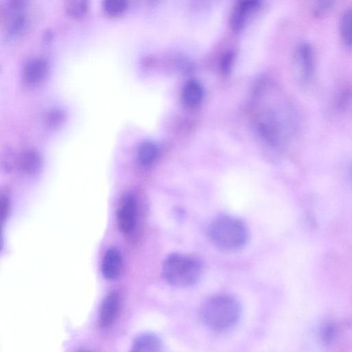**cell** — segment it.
I'll return each instance as SVG.
<instances>
[{
  "mask_svg": "<svg viewBox=\"0 0 352 352\" xmlns=\"http://www.w3.org/2000/svg\"><path fill=\"white\" fill-rule=\"evenodd\" d=\"M208 236L217 248L235 251L243 248L249 239L246 224L241 219L229 215L215 218L208 225Z\"/></svg>",
  "mask_w": 352,
  "mask_h": 352,
  "instance_id": "cell-2",
  "label": "cell"
},
{
  "mask_svg": "<svg viewBox=\"0 0 352 352\" xmlns=\"http://www.w3.org/2000/svg\"><path fill=\"white\" fill-rule=\"evenodd\" d=\"M202 96V87L197 81L191 80L186 82L182 91V99L187 107H194L198 105Z\"/></svg>",
  "mask_w": 352,
  "mask_h": 352,
  "instance_id": "cell-12",
  "label": "cell"
},
{
  "mask_svg": "<svg viewBox=\"0 0 352 352\" xmlns=\"http://www.w3.org/2000/svg\"><path fill=\"white\" fill-rule=\"evenodd\" d=\"M234 60V53L231 50L224 52L219 58V68L223 74H228Z\"/></svg>",
  "mask_w": 352,
  "mask_h": 352,
  "instance_id": "cell-19",
  "label": "cell"
},
{
  "mask_svg": "<svg viewBox=\"0 0 352 352\" xmlns=\"http://www.w3.org/2000/svg\"><path fill=\"white\" fill-rule=\"evenodd\" d=\"M335 0H313L312 11L316 16L327 14L333 6Z\"/></svg>",
  "mask_w": 352,
  "mask_h": 352,
  "instance_id": "cell-20",
  "label": "cell"
},
{
  "mask_svg": "<svg viewBox=\"0 0 352 352\" xmlns=\"http://www.w3.org/2000/svg\"><path fill=\"white\" fill-rule=\"evenodd\" d=\"M53 38V33L51 30H48L44 34V41L45 43H50L51 40Z\"/></svg>",
  "mask_w": 352,
  "mask_h": 352,
  "instance_id": "cell-23",
  "label": "cell"
},
{
  "mask_svg": "<svg viewBox=\"0 0 352 352\" xmlns=\"http://www.w3.org/2000/svg\"><path fill=\"white\" fill-rule=\"evenodd\" d=\"M120 297L116 292H111L103 298L98 313V321L103 329L110 327L116 320L120 309Z\"/></svg>",
  "mask_w": 352,
  "mask_h": 352,
  "instance_id": "cell-7",
  "label": "cell"
},
{
  "mask_svg": "<svg viewBox=\"0 0 352 352\" xmlns=\"http://www.w3.org/2000/svg\"><path fill=\"white\" fill-rule=\"evenodd\" d=\"M63 119V113L58 109H51L44 113L43 123L46 128L54 129L56 128Z\"/></svg>",
  "mask_w": 352,
  "mask_h": 352,
  "instance_id": "cell-18",
  "label": "cell"
},
{
  "mask_svg": "<svg viewBox=\"0 0 352 352\" xmlns=\"http://www.w3.org/2000/svg\"><path fill=\"white\" fill-rule=\"evenodd\" d=\"M262 4V0H240L233 8L229 25L234 32H240L246 25L250 17Z\"/></svg>",
  "mask_w": 352,
  "mask_h": 352,
  "instance_id": "cell-5",
  "label": "cell"
},
{
  "mask_svg": "<svg viewBox=\"0 0 352 352\" xmlns=\"http://www.w3.org/2000/svg\"><path fill=\"white\" fill-rule=\"evenodd\" d=\"M122 257L120 252L116 248L108 249L102 258L101 272L107 280L117 278L122 271Z\"/></svg>",
  "mask_w": 352,
  "mask_h": 352,
  "instance_id": "cell-9",
  "label": "cell"
},
{
  "mask_svg": "<svg viewBox=\"0 0 352 352\" xmlns=\"http://www.w3.org/2000/svg\"><path fill=\"white\" fill-rule=\"evenodd\" d=\"M138 220V206L135 198L130 195H126L122 199L118 213V226L124 234L131 232L136 225Z\"/></svg>",
  "mask_w": 352,
  "mask_h": 352,
  "instance_id": "cell-6",
  "label": "cell"
},
{
  "mask_svg": "<svg viewBox=\"0 0 352 352\" xmlns=\"http://www.w3.org/2000/svg\"><path fill=\"white\" fill-rule=\"evenodd\" d=\"M162 349L161 339L151 333H143L137 336L131 345V350L136 352H157Z\"/></svg>",
  "mask_w": 352,
  "mask_h": 352,
  "instance_id": "cell-11",
  "label": "cell"
},
{
  "mask_svg": "<svg viewBox=\"0 0 352 352\" xmlns=\"http://www.w3.org/2000/svg\"><path fill=\"white\" fill-rule=\"evenodd\" d=\"M340 335V327L338 324L333 321L324 322L319 331V337L321 342L326 345H331L334 343Z\"/></svg>",
  "mask_w": 352,
  "mask_h": 352,
  "instance_id": "cell-15",
  "label": "cell"
},
{
  "mask_svg": "<svg viewBox=\"0 0 352 352\" xmlns=\"http://www.w3.org/2000/svg\"><path fill=\"white\" fill-rule=\"evenodd\" d=\"M144 2L150 7L158 6L162 0H143Z\"/></svg>",
  "mask_w": 352,
  "mask_h": 352,
  "instance_id": "cell-24",
  "label": "cell"
},
{
  "mask_svg": "<svg viewBox=\"0 0 352 352\" xmlns=\"http://www.w3.org/2000/svg\"><path fill=\"white\" fill-rule=\"evenodd\" d=\"M18 165L22 173L29 176L38 173L42 168L40 153L32 148L23 151L18 160Z\"/></svg>",
  "mask_w": 352,
  "mask_h": 352,
  "instance_id": "cell-10",
  "label": "cell"
},
{
  "mask_svg": "<svg viewBox=\"0 0 352 352\" xmlns=\"http://www.w3.org/2000/svg\"><path fill=\"white\" fill-rule=\"evenodd\" d=\"M340 33L344 45L351 46V12L348 10L342 15L339 24Z\"/></svg>",
  "mask_w": 352,
  "mask_h": 352,
  "instance_id": "cell-16",
  "label": "cell"
},
{
  "mask_svg": "<svg viewBox=\"0 0 352 352\" xmlns=\"http://www.w3.org/2000/svg\"><path fill=\"white\" fill-rule=\"evenodd\" d=\"M162 273L165 280L170 285L188 287L199 280L202 274V265L195 257L173 253L164 260Z\"/></svg>",
  "mask_w": 352,
  "mask_h": 352,
  "instance_id": "cell-3",
  "label": "cell"
},
{
  "mask_svg": "<svg viewBox=\"0 0 352 352\" xmlns=\"http://www.w3.org/2000/svg\"><path fill=\"white\" fill-rule=\"evenodd\" d=\"M294 58L300 76L305 80L309 79L314 70V53L311 46L306 42L299 43L294 50Z\"/></svg>",
  "mask_w": 352,
  "mask_h": 352,
  "instance_id": "cell-8",
  "label": "cell"
},
{
  "mask_svg": "<svg viewBox=\"0 0 352 352\" xmlns=\"http://www.w3.org/2000/svg\"><path fill=\"white\" fill-rule=\"evenodd\" d=\"M89 0H64L66 14L74 19L84 16L89 7Z\"/></svg>",
  "mask_w": 352,
  "mask_h": 352,
  "instance_id": "cell-13",
  "label": "cell"
},
{
  "mask_svg": "<svg viewBox=\"0 0 352 352\" xmlns=\"http://www.w3.org/2000/svg\"><path fill=\"white\" fill-rule=\"evenodd\" d=\"M201 318L210 329L222 331L231 329L239 320L241 307L230 294L215 295L207 300L201 308Z\"/></svg>",
  "mask_w": 352,
  "mask_h": 352,
  "instance_id": "cell-1",
  "label": "cell"
},
{
  "mask_svg": "<svg viewBox=\"0 0 352 352\" xmlns=\"http://www.w3.org/2000/svg\"><path fill=\"white\" fill-rule=\"evenodd\" d=\"M49 69V63L45 58L34 57L29 59L25 63L22 71L23 84L28 87L41 85L47 78Z\"/></svg>",
  "mask_w": 352,
  "mask_h": 352,
  "instance_id": "cell-4",
  "label": "cell"
},
{
  "mask_svg": "<svg viewBox=\"0 0 352 352\" xmlns=\"http://www.w3.org/2000/svg\"><path fill=\"white\" fill-rule=\"evenodd\" d=\"M3 167L5 169L11 170L12 167L13 160L12 159V155L10 153H7L5 155L3 159L2 160Z\"/></svg>",
  "mask_w": 352,
  "mask_h": 352,
  "instance_id": "cell-22",
  "label": "cell"
},
{
  "mask_svg": "<svg viewBox=\"0 0 352 352\" xmlns=\"http://www.w3.org/2000/svg\"><path fill=\"white\" fill-rule=\"evenodd\" d=\"M2 243H3V240H2V233H1V227H0V250L2 248Z\"/></svg>",
  "mask_w": 352,
  "mask_h": 352,
  "instance_id": "cell-25",
  "label": "cell"
},
{
  "mask_svg": "<svg viewBox=\"0 0 352 352\" xmlns=\"http://www.w3.org/2000/svg\"><path fill=\"white\" fill-rule=\"evenodd\" d=\"M128 7V0H102V8L106 16L117 18L122 16Z\"/></svg>",
  "mask_w": 352,
  "mask_h": 352,
  "instance_id": "cell-14",
  "label": "cell"
},
{
  "mask_svg": "<svg viewBox=\"0 0 352 352\" xmlns=\"http://www.w3.org/2000/svg\"><path fill=\"white\" fill-rule=\"evenodd\" d=\"M9 198L3 194L0 195V224L6 219L10 211Z\"/></svg>",
  "mask_w": 352,
  "mask_h": 352,
  "instance_id": "cell-21",
  "label": "cell"
},
{
  "mask_svg": "<svg viewBox=\"0 0 352 352\" xmlns=\"http://www.w3.org/2000/svg\"><path fill=\"white\" fill-rule=\"evenodd\" d=\"M157 152L155 145L151 142H144L140 146L138 160L144 165L150 164L155 160Z\"/></svg>",
  "mask_w": 352,
  "mask_h": 352,
  "instance_id": "cell-17",
  "label": "cell"
}]
</instances>
